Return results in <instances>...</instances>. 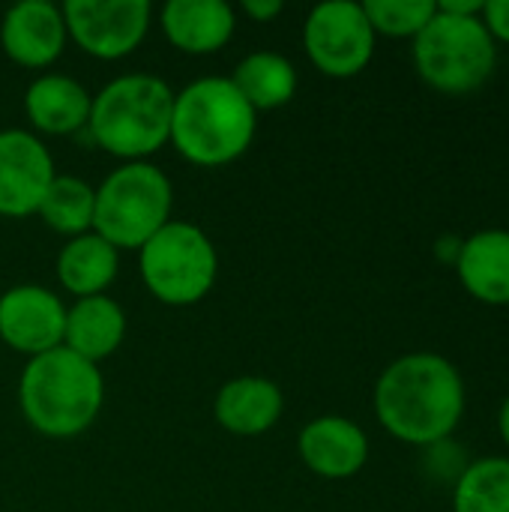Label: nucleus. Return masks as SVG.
<instances>
[{
    "label": "nucleus",
    "instance_id": "39448f33",
    "mask_svg": "<svg viewBox=\"0 0 509 512\" xmlns=\"http://www.w3.org/2000/svg\"><path fill=\"white\" fill-rule=\"evenodd\" d=\"M498 42L480 15L435 12L414 36V66L420 78L444 96L480 90L498 66Z\"/></svg>",
    "mask_w": 509,
    "mask_h": 512
},
{
    "label": "nucleus",
    "instance_id": "5701e85b",
    "mask_svg": "<svg viewBox=\"0 0 509 512\" xmlns=\"http://www.w3.org/2000/svg\"><path fill=\"white\" fill-rule=\"evenodd\" d=\"M363 12L378 33L393 39H414L438 12V0H366Z\"/></svg>",
    "mask_w": 509,
    "mask_h": 512
},
{
    "label": "nucleus",
    "instance_id": "a211bd4d",
    "mask_svg": "<svg viewBox=\"0 0 509 512\" xmlns=\"http://www.w3.org/2000/svg\"><path fill=\"white\" fill-rule=\"evenodd\" d=\"M93 96L66 75H39L24 93L30 123L45 135H72L87 129Z\"/></svg>",
    "mask_w": 509,
    "mask_h": 512
},
{
    "label": "nucleus",
    "instance_id": "412c9836",
    "mask_svg": "<svg viewBox=\"0 0 509 512\" xmlns=\"http://www.w3.org/2000/svg\"><path fill=\"white\" fill-rule=\"evenodd\" d=\"M93 210H96V189L78 177H54L48 186L36 216L63 237H81L93 231Z\"/></svg>",
    "mask_w": 509,
    "mask_h": 512
},
{
    "label": "nucleus",
    "instance_id": "cd10ccee",
    "mask_svg": "<svg viewBox=\"0 0 509 512\" xmlns=\"http://www.w3.org/2000/svg\"><path fill=\"white\" fill-rule=\"evenodd\" d=\"M498 432H501V441L509 450V396L501 402V411H498Z\"/></svg>",
    "mask_w": 509,
    "mask_h": 512
},
{
    "label": "nucleus",
    "instance_id": "a878e982",
    "mask_svg": "<svg viewBox=\"0 0 509 512\" xmlns=\"http://www.w3.org/2000/svg\"><path fill=\"white\" fill-rule=\"evenodd\" d=\"M438 9L450 15H483V0H441Z\"/></svg>",
    "mask_w": 509,
    "mask_h": 512
},
{
    "label": "nucleus",
    "instance_id": "f8f14e48",
    "mask_svg": "<svg viewBox=\"0 0 509 512\" xmlns=\"http://www.w3.org/2000/svg\"><path fill=\"white\" fill-rule=\"evenodd\" d=\"M0 45L6 57L24 69L51 66L66 45L63 9L48 0H24L6 9L0 24Z\"/></svg>",
    "mask_w": 509,
    "mask_h": 512
},
{
    "label": "nucleus",
    "instance_id": "ddd939ff",
    "mask_svg": "<svg viewBox=\"0 0 509 512\" xmlns=\"http://www.w3.org/2000/svg\"><path fill=\"white\" fill-rule=\"evenodd\" d=\"M303 465L324 480H348L369 459L366 432L345 417H318L303 426L297 441Z\"/></svg>",
    "mask_w": 509,
    "mask_h": 512
},
{
    "label": "nucleus",
    "instance_id": "6e6552de",
    "mask_svg": "<svg viewBox=\"0 0 509 512\" xmlns=\"http://www.w3.org/2000/svg\"><path fill=\"white\" fill-rule=\"evenodd\" d=\"M303 48L327 78H354L375 57V30L354 0L318 3L303 24Z\"/></svg>",
    "mask_w": 509,
    "mask_h": 512
},
{
    "label": "nucleus",
    "instance_id": "f03ea898",
    "mask_svg": "<svg viewBox=\"0 0 509 512\" xmlns=\"http://www.w3.org/2000/svg\"><path fill=\"white\" fill-rule=\"evenodd\" d=\"M105 402V381L96 363L54 348L30 357L18 381V408L45 438H75L93 426Z\"/></svg>",
    "mask_w": 509,
    "mask_h": 512
},
{
    "label": "nucleus",
    "instance_id": "2eb2a0df",
    "mask_svg": "<svg viewBox=\"0 0 509 512\" xmlns=\"http://www.w3.org/2000/svg\"><path fill=\"white\" fill-rule=\"evenodd\" d=\"M282 408H285V396L270 378L243 375L222 384L213 414L225 432L237 438H258L279 423Z\"/></svg>",
    "mask_w": 509,
    "mask_h": 512
},
{
    "label": "nucleus",
    "instance_id": "423d86ee",
    "mask_svg": "<svg viewBox=\"0 0 509 512\" xmlns=\"http://www.w3.org/2000/svg\"><path fill=\"white\" fill-rule=\"evenodd\" d=\"M174 189L165 171L150 162H126L96 189L93 231L120 249H141L171 222Z\"/></svg>",
    "mask_w": 509,
    "mask_h": 512
},
{
    "label": "nucleus",
    "instance_id": "4468645a",
    "mask_svg": "<svg viewBox=\"0 0 509 512\" xmlns=\"http://www.w3.org/2000/svg\"><path fill=\"white\" fill-rule=\"evenodd\" d=\"M165 39L186 54H213L234 36L237 15L225 0H168L159 12Z\"/></svg>",
    "mask_w": 509,
    "mask_h": 512
},
{
    "label": "nucleus",
    "instance_id": "20e7f679",
    "mask_svg": "<svg viewBox=\"0 0 509 512\" xmlns=\"http://www.w3.org/2000/svg\"><path fill=\"white\" fill-rule=\"evenodd\" d=\"M174 90L156 75H120L93 96V141L126 162H144L171 141Z\"/></svg>",
    "mask_w": 509,
    "mask_h": 512
},
{
    "label": "nucleus",
    "instance_id": "1a4fd4ad",
    "mask_svg": "<svg viewBox=\"0 0 509 512\" xmlns=\"http://www.w3.org/2000/svg\"><path fill=\"white\" fill-rule=\"evenodd\" d=\"M63 9L66 36L99 60L132 54L150 30L147 0H69Z\"/></svg>",
    "mask_w": 509,
    "mask_h": 512
},
{
    "label": "nucleus",
    "instance_id": "393cba45",
    "mask_svg": "<svg viewBox=\"0 0 509 512\" xmlns=\"http://www.w3.org/2000/svg\"><path fill=\"white\" fill-rule=\"evenodd\" d=\"M282 0H246L243 3V12L252 18V21H258V24H270L273 18H279L282 15Z\"/></svg>",
    "mask_w": 509,
    "mask_h": 512
},
{
    "label": "nucleus",
    "instance_id": "aec40b11",
    "mask_svg": "<svg viewBox=\"0 0 509 512\" xmlns=\"http://www.w3.org/2000/svg\"><path fill=\"white\" fill-rule=\"evenodd\" d=\"M231 84L243 93V99L255 111H273L294 99L297 69L291 66L288 57L276 51H255L234 66Z\"/></svg>",
    "mask_w": 509,
    "mask_h": 512
},
{
    "label": "nucleus",
    "instance_id": "f3484780",
    "mask_svg": "<svg viewBox=\"0 0 509 512\" xmlns=\"http://www.w3.org/2000/svg\"><path fill=\"white\" fill-rule=\"evenodd\" d=\"M123 336H126V315L120 303L105 294L84 297L72 309H66L63 348L96 366L123 345Z\"/></svg>",
    "mask_w": 509,
    "mask_h": 512
},
{
    "label": "nucleus",
    "instance_id": "bb28decb",
    "mask_svg": "<svg viewBox=\"0 0 509 512\" xmlns=\"http://www.w3.org/2000/svg\"><path fill=\"white\" fill-rule=\"evenodd\" d=\"M459 252H462V240H456V237H441V240H438V258H441V261L456 264Z\"/></svg>",
    "mask_w": 509,
    "mask_h": 512
},
{
    "label": "nucleus",
    "instance_id": "6ab92c4d",
    "mask_svg": "<svg viewBox=\"0 0 509 512\" xmlns=\"http://www.w3.org/2000/svg\"><path fill=\"white\" fill-rule=\"evenodd\" d=\"M117 249L102 240L96 231H87L81 237L66 240V246L57 255V279L60 285L75 294L78 300L84 297H99L117 276Z\"/></svg>",
    "mask_w": 509,
    "mask_h": 512
},
{
    "label": "nucleus",
    "instance_id": "f257e3e1",
    "mask_svg": "<svg viewBox=\"0 0 509 512\" xmlns=\"http://www.w3.org/2000/svg\"><path fill=\"white\" fill-rule=\"evenodd\" d=\"M465 381L459 369L432 351L393 360L375 384L378 423L402 444L435 447L450 441L465 414Z\"/></svg>",
    "mask_w": 509,
    "mask_h": 512
},
{
    "label": "nucleus",
    "instance_id": "dca6fc26",
    "mask_svg": "<svg viewBox=\"0 0 509 512\" xmlns=\"http://www.w3.org/2000/svg\"><path fill=\"white\" fill-rule=\"evenodd\" d=\"M453 267L474 300L486 306H509V231L486 228L471 234L462 240Z\"/></svg>",
    "mask_w": 509,
    "mask_h": 512
},
{
    "label": "nucleus",
    "instance_id": "b1692460",
    "mask_svg": "<svg viewBox=\"0 0 509 512\" xmlns=\"http://www.w3.org/2000/svg\"><path fill=\"white\" fill-rule=\"evenodd\" d=\"M483 24L495 42L509 45V0H486L483 3Z\"/></svg>",
    "mask_w": 509,
    "mask_h": 512
},
{
    "label": "nucleus",
    "instance_id": "4be33fe9",
    "mask_svg": "<svg viewBox=\"0 0 509 512\" xmlns=\"http://www.w3.org/2000/svg\"><path fill=\"white\" fill-rule=\"evenodd\" d=\"M453 512H509V459L468 462L453 489Z\"/></svg>",
    "mask_w": 509,
    "mask_h": 512
},
{
    "label": "nucleus",
    "instance_id": "0eeeda50",
    "mask_svg": "<svg viewBox=\"0 0 509 512\" xmlns=\"http://www.w3.org/2000/svg\"><path fill=\"white\" fill-rule=\"evenodd\" d=\"M138 270L159 303L192 306L216 285L219 255L198 225L171 219L138 249Z\"/></svg>",
    "mask_w": 509,
    "mask_h": 512
},
{
    "label": "nucleus",
    "instance_id": "9b49d317",
    "mask_svg": "<svg viewBox=\"0 0 509 512\" xmlns=\"http://www.w3.org/2000/svg\"><path fill=\"white\" fill-rule=\"evenodd\" d=\"M66 306L42 285H15L0 297V339L27 357L63 345Z\"/></svg>",
    "mask_w": 509,
    "mask_h": 512
},
{
    "label": "nucleus",
    "instance_id": "9d476101",
    "mask_svg": "<svg viewBox=\"0 0 509 512\" xmlns=\"http://www.w3.org/2000/svg\"><path fill=\"white\" fill-rule=\"evenodd\" d=\"M54 177V159L36 135L24 129L0 132V216L24 219L36 213Z\"/></svg>",
    "mask_w": 509,
    "mask_h": 512
},
{
    "label": "nucleus",
    "instance_id": "7ed1b4c3",
    "mask_svg": "<svg viewBox=\"0 0 509 512\" xmlns=\"http://www.w3.org/2000/svg\"><path fill=\"white\" fill-rule=\"evenodd\" d=\"M258 129V111L231 78H198L174 93L171 144L201 168H222L240 159Z\"/></svg>",
    "mask_w": 509,
    "mask_h": 512
}]
</instances>
